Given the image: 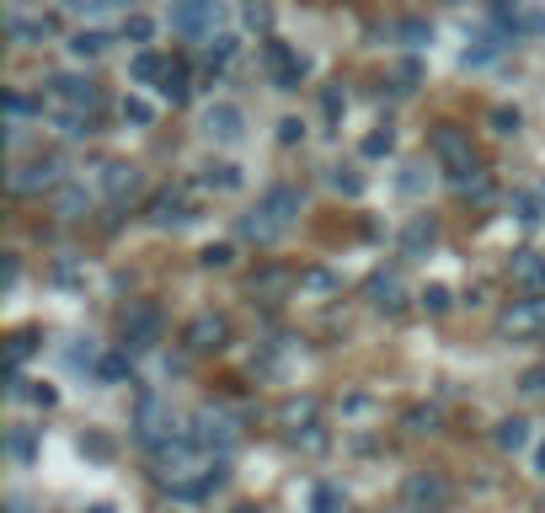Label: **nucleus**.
I'll use <instances>...</instances> for the list:
<instances>
[{"instance_id":"f257e3e1","label":"nucleus","mask_w":545,"mask_h":513,"mask_svg":"<svg viewBox=\"0 0 545 513\" xmlns=\"http://www.w3.org/2000/svg\"><path fill=\"white\" fill-rule=\"evenodd\" d=\"M433 161L449 171V188H460V182H471L481 171L476 145H471V134H465L460 123H439V129H433Z\"/></svg>"},{"instance_id":"f03ea898","label":"nucleus","mask_w":545,"mask_h":513,"mask_svg":"<svg viewBox=\"0 0 545 513\" xmlns=\"http://www.w3.org/2000/svg\"><path fill=\"white\" fill-rule=\"evenodd\" d=\"M134 439H139V449L161 455V449H171L177 439H188V433H177V417H171V407H166L161 396H139V412H134Z\"/></svg>"},{"instance_id":"7ed1b4c3","label":"nucleus","mask_w":545,"mask_h":513,"mask_svg":"<svg viewBox=\"0 0 545 513\" xmlns=\"http://www.w3.org/2000/svg\"><path fill=\"white\" fill-rule=\"evenodd\" d=\"M65 161L59 155H33V161H17L11 166V177H6V188L17 193V198H33V193H59L65 188Z\"/></svg>"},{"instance_id":"20e7f679","label":"nucleus","mask_w":545,"mask_h":513,"mask_svg":"<svg viewBox=\"0 0 545 513\" xmlns=\"http://www.w3.org/2000/svg\"><path fill=\"white\" fill-rule=\"evenodd\" d=\"M49 102L59 107V113H91V118H97L102 102H107V91L91 81V75H54V81H49Z\"/></svg>"},{"instance_id":"39448f33","label":"nucleus","mask_w":545,"mask_h":513,"mask_svg":"<svg viewBox=\"0 0 545 513\" xmlns=\"http://www.w3.org/2000/svg\"><path fill=\"white\" fill-rule=\"evenodd\" d=\"M161 337H166V316H161V305L139 300V305L123 310V348H129V353H150Z\"/></svg>"},{"instance_id":"423d86ee","label":"nucleus","mask_w":545,"mask_h":513,"mask_svg":"<svg viewBox=\"0 0 545 513\" xmlns=\"http://www.w3.org/2000/svg\"><path fill=\"white\" fill-rule=\"evenodd\" d=\"M198 220V204H193V188L188 182H177V188H161L150 198V225L155 230H182Z\"/></svg>"},{"instance_id":"0eeeda50","label":"nucleus","mask_w":545,"mask_h":513,"mask_svg":"<svg viewBox=\"0 0 545 513\" xmlns=\"http://www.w3.org/2000/svg\"><path fill=\"white\" fill-rule=\"evenodd\" d=\"M193 444L198 449H220V455H230V449L241 444V423L230 417L225 407H204L193 417Z\"/></svg>"},{"instance_id":"6e6552de","label":"nucleus","mask_w":545,"mask_h":513,"mask_svg":"<svg viewBox=\"0 0 545 513\" xmlns=\"http://www.w3.org/2000/svg\"><path fill=\"white\" fill-rule=\"evenodd\" d=\"M262 59H268V75H273V86H278V91H300V86H305L310 59H305V54H294L289 43L268 38V43H262Z\"/></svg>"},{"instance_id":"1a4fd4ad","label":"nucleus","mask_w":545,"mask_h":513,"mask_svg":"<svg viewBox=\"0 0 545 513\" xmlns=\"http://www.w3.org/2000/svg\"><path fill=\"white\" fill-rule=\"evenodd\" d=\"M182 348H188V353H220V348H230V316H220V310H198V316L188 321V332H182Z\"/></svg>"},{"instance_id":"9d476101","label":"nucleus","mask_w":545,"mask_h":513,"mask_svg":"<svg viewBox=\"0 0 545 513\" xmlns=\"http://www.w3.org/2000/svg\"><path fill=\"white\" fill-rule=\"evenodd\" d=\"M535 332H545V294L513 300L503 316H497V337H535Z\"/></svg>"},{"instance_id":"9b49d317","label":"nucleus","mask_w":545,"mask_h":513,"mask_svg":"<svg viewBox=\"0 0 545 513\" xmlns=\"http://www.w3.org/2000/svg\"><path fill=\"white\" fill-rule=\"evenodd\" d=\"M401 497H407V508L439 513V508H449V497H455V487H449L444 476H433V471H412V476H407V487H401Z\"/></svg>"},{"instance_id":"f8f14e48","label":"nucleus","mask_w":545,"mask_h":513,"mask_svg":"<svg viewBox=\"0 0 545 513\" xmlns=\"http://www.w3.org/2000/svg\"><path fill=\"white\" fill-rule=\"evenodd\" d=\"M257 209L268 214V220H273V230H278V236H284V230H289L294 220H300V209H305V193L294 188V182H273V188L262 193V204H257Z\"/></svg>"},{"instance_id":"ddd939ff","label":"nucleus","mask_w":545,"mask_h":513,"mask_svg":"<svg viewBox=\"0 0 545 513\" xmlns=\"http://www.w3.org/2000/svg\"><path fill=\"white\" fill-rule=\"evenodd\" d=\"M6 38L22 43V49H43V43L54 38V17H43V11H6Z\"/></svg>"},{"instance_id":"4468645a","label":"nucleus","mask_w":545,"mask_h":513,"mask_svg":"<svg viewBox=\"0 0 545 513\" xmlns=\"http://www.w3.org/2000/svg\"><path fill=\"white\" fill-rule=\"evenodd\" d=\"M204 134L214 139V145H241V134H246V113L236 102H209V113H204Z\"/></svg>"},{"instance_id":"2eb2a0df","label":"nucleus","mask_w":545,"mask_h":513,"mask_svg":"<svg viewBox=\"0 0 545 513\" xmlns=\"http://www.w3.org/2000/svg\"><path fill=\"white\" fill-rule=\"evenodd\" d=\"M294 289H300V278H294L289 268H262V273H252V284H246V294H252V300H262V305L289 300Z\"/></svg>"},{"instance_id":"dca6fc26","label":"nucleus","mask_w":545,"mask_h":513,"mask_svg":"<svg viewBox=\"0 0 545 513\" xmlns=\"http://www.w3.org/2000/svg\"><path fill=\"white\" fill-rule=\"evenodd\" d=\"M508 278H513L524 294H545V252H535V246L513 252V257H508Z\"/></svg>"},{"instance_id":"f3484780","label":"nucleus","mask_w":545,"mask_h":513,"mask_svg":"<svg viewBox=\"0 0 545 513\" xmlns=\"http://www.w3.org/2000/svg\"><path fill=\"white\" fill-rule=\"evenodd\" d=\"M97 188H102V198L123 204V198H134V193H139V166H134V161H107V166H102V177H97Z\"/></svg>"},{"instance_id":"a211bd4d","label":"nucleus","mask_w":545,"mask_h":513,"mask_svg":"<svg viewBox=\"0 0 545 513\" xmlns=\"http://www.w3.org/2000/svg\"><path fill=\"white\" fill-rule=\"evenodd\" d=\"M364 294H369V305H375V310H385V316H396V310H401V273H396V268L369 273Z\"/></svg>"},{"instance_id":"6ab92c4d","label":"nucleus","mask_w":545,"mask_h":513,"mask_svg":"<svg viewBox=\"0 0 545 513\" xmlns=\"http://www.w3.org/2000/svg\"><path fill=\"white\" fill-rule=\"evenodd\" d=\"M433 246H439V220H433V214H417V220L401 230V252H407V257H428Z\"/></svg>"},{"instance_id":"aec40b11","label":"nucleus","mask_w":545,"mask_h":513,"mask_svg":"<svg viewBox=\"0 0 545 513\" xmlns=\"http://www.w3.org/2000/svg\"><path fill=\"white\" fill-rule=\"evenodd\" d=\"M54 214H59V220H81V214H91V188H86V182H65V188H59L54 193Z\"/></svg>"},{"instance_id":"412c9836","label":"nucleus","mask_w":545,"mask_h":513,"mask_svg":"<svg viewBox=\"0 0 545 513\" xmlns=\"http://www.w3.org/2000/svg\"><path fill=\"white\" fill-rule=\"evenodd\" d=\"M492 444L503 449V455H524L529 449V423L524 417H503V423L492 428Z\"/></svg>"},{"instance_id":"4be33fe9","label":"nucleus","mask_w":545,"mask_h":513,"mask_svg":"<svg viewBox=\"0 0 545 513\" xmlns=\"http://www.w3.org/2000/svg\"><path fill=\"white\" fill-rule=\"evenodd\" d=\"M97 380H102V385H123V380H134V353H129V348H107V353H102V364H97Z\"/></svg>"},{"instance_id":"5701e85b","label":"nucleus","mask_w":545,"mask_h":513,"mask_svg":"<svg viewBox=\"0 0 545 513\" xmlns=\"http://www.w3.org/2000/svg\"><path fill=\"white\" fill-rule=\"evenodd\" d=\"M236 236L241 241H252V246H273L278 241V230H273V220L262 209H246L241 220H236Z\"/></svg>"},{"instance_id":"b1692460","label":"nucleus","mask_w":545,"mask_h":513,"mask_svg":"<svg viewBox=\"0 0 545 513\" xmlns=\"http://www.w3.org/2000/svg\"><path fill=\"white\" fill-rule=\"evenodd\" d=\"M134 0H65V11H75V17H134Z\"/></svg>"},{"instance_id":"393cba45","label":"nucleus","mask_w":545,"mask_h":513,"mask_svg":"<svg viewBox=\"0 0 545 513\" xmlns=\"http://www.w3.org/2000/svg\"><path fill=\"white\" fill-rule=\"evenodd\" d=\"M316 412H321V407H316V396H289L284 407H278V423L294 433V428H310V423H316Z\"/></svg>"},{"instance_id":"a878e982","label":"nucleus","mask_w":545,"mask_h":513,"mask_svg":"<svg viewBox=\"0 0 545 513\" xmlns=\"http://www.w3.org/2000/svg\"><path fill=\"white\" fill-rule=\"evenodd\" d=\"M236 49H241V43H236V33H209V38H204V49H198V54H204V65H209V70H225L230 59H236Z\"/></svg>"},{"instance_id":"bb28decb","label":"nucleus","mask_w":545,"mask_h":513,"mask_svg":"<svg viewBox=\"0 0 545 513\" xmlns=\"http://www.w3.org/2000/svg\"><path fill=\"white\" fill-rule=\"evenodd\" d=\"M166 70H171V65H166L161 54H150V49L129 59V75H134L139 86H161V81H166Z\"/></svg>"},{"instance_id":"cd10ccee","label":"nucleus","mask_w":545,"mask_h":513,"mask_svg":"<svg viewBox=\"0 0 545 513\" xmlns=\"http://www.w3.org/2000/svg\"><path fill=\"white\" fill-rule=\"evenodd\" d=\"M107 49H113V38L97 33V27H81V33L70 38V54H75V59H102Z\"/></svg>"},{"instance_id":"c85d7f7f","label":"nucleus","mask_w":545,"mask_h":513,"mask_svg":"<svg viewBox=\"0 0 545 513\" xmlns=\"http://www.w3.org/2000/svg\"><path fill=\"white\" fill-rule=\"evenodd\" d=\"M198 182H204V188H220V193H236V188H241V166H230V161H209Z\"/></svg>"},{"instance_id":"c756f323","label":"nucleus","mask_w":545,"mask_h":513,"mask_svg":"<svg viewBox=\"0 0 545 513\" xmlns=\"http://www.w3.org/2000/svg\"><path fill=\"white\" fill-rule=\"evenodd\" d=\"M155 91H161V97H166L171 107H182V102L193 97V81H188V70H182V65H171V70H166V81L155 86Z\"/></svg>"},{"instance_id":"7c9ffc66","label":"nucleus","mask_w":545,"mask_h":513,"mask_svg":"<svg viewBox=\"0 0 545 513\" xmlns=\"http://www.w3.org/2000/svg\"><path fill=\"white\" fill-rule=\"evenodd\" d=\"M337 289H342V278L326 273V268H305L300 273V294H316V300H326V294H337Z\"/></svg>"},{"instance_id":"2f4dec72","label":"nucleus","mask_w":545,"mask_h":513,"mask_svg":"<svg viewBox=\"0 0 545 513\" xmlns=\"http://www.w3.org/2000/svg\"><path fill=\"white\" fill-rule=\"evenodd\" d=\"M396 38L407 43V49H428V43H433V27H428L423 17H401V22H396Z\"/></svg>"},{"instance_id":"473e14b6","label":"nucleus","mask_w":545,"mask_h":513,"mask_svg":"<svg viewBox=\"0 0 545 513\" xmlns=\"http://www.w3.org/2000/svg\"><path fill=\"white\" fill-rule=\"evenodd\" d=\"M508 209H513V220L529 225V230L545 220V214H540V193H513V198H508Z\"/></svg>"},{"instance_id":"72a5a7b5","label":"nucleus","mask_w":545,"mask_h":513,"mask_svg":"<svg viewBox=\"0 0 545 513\" xmlns=\"http://www.w3.org/2000/svg\"><path fill=\"white\" fill-rule=\"evenodd\" d=\"M6 113H11V123H27L33 113H43V91L38 97H27V91H6Z\"/></svg>"},{"instance_id":"f704fd0d","label":"nucleus","mask_w":545,"mask_h":513,"mask_svg":"<svg viewBox=\"0 0 545 513\" xmlns=\"http://www.w3.org/2000/svg\"><path fill=\"white\" fill-rule=\"evenodd\" d=\"M396 188L407 193V198L428 193V166H423V161H407V166H401V177H396Z\"/></svg>"},{"instance_id":"c9c22d12","label":"nucleus","mask_w":545,"mask_h":513,"mask_svg":"<svg viewBox=\"0 0 545 513\" xmlns=\"http://www.w3.org/2000/svg\"><path fill=\"white\" fill-rule=\"evenodd\" d=\"M59 134L65 139H91L97 134V118L91 113H59Z\"/></svg>"},{"instance_id":"e433bc0d","label":"nucleus","mask_w":545,"mask_h":513,"mask_svg":"<svg viewBox=\"0 0 545 513\" xmlns=\"http://www.w3.org/2000/svg\"><path fill=\"white\" fill-rule=\"evenodd\" d=\"M241 17H246V27H252V33H262V38L273 33V6H268V0H246Z\"/></svg>"},{"instance_id":"4c0bfd02","label":"nucleus","mask_w":545,"mask_h":513,"mask_svg":"<svg viewBox=\"0 0 545 513\" xmlns=\"http://www.w3.org/2000/svg\"><path fill=\"white\" fill-rule=\"evenodd\" d=\"M310 513H342V487H332V481H321V487L310 492Z\"/></svg>"},{"instance_id":"58836bf2","label":"nucleus","mask_w":545,"mask_h":513,"mask_svg":"<svg viewBox=\"0 0 545 513\" xmlns=\"http://www.w3.org/2000/svg\"><path fill=\"white\" fill-rule=\"evenodd\" d=\"M33 348H38V337L33 332H17V337H11V348H6V369H22L27 359H33Z\"/></svg>"},{"instance_id":"ea45409f","label":"nucleus","mask_w":545,"mask_h":513,"mask_svg":"<svg viewBox=\"0 0 545 513\" xmlns=\"http://www.w3.org/2000/svg\"><path fill=\"white\" fill-rule=\"evenodd\" d=\"M326 182H332V193H342V198H358V193H364V177H358L353 166H337Z\"/></svg>"},{"instance_id":"a19ab883","label":"nucleus","mask_w":545,"mask_h":513,"mask_svg":"<svg viewBox=\"0 0 545 513\" xmlns=\"http://www.w3.org/2000/svg\"><path fill=\"white\" fill-rule=\"evenodd\" d=\"M369 155V161H380V155H391L396 150V129H375V134H364V145H358Z\"/></svg>"},{"instance_id":"79ce46f5","label":"nucleus","mask_w":545,"mask_h":513,"mask_svg":"<svg viewBox=\"0 0 545 513\" xmlns=\"http://www.w3.org/2000/svg\"><path fill=\"white\" fill-rule=\"evenodd\" d=\"M439 423H444L439 407H412L407 412V433H439Z\"/></svg>"},{"instance_id":"37998d69","label":"nucleus","mask_w":545,"mask_h":513,"mask_svg":"<svg viewBox=\"0 0 545 513\" xmlns=\"http://www.w3.org/2000/svg\"><path fill=\"white\" fill-rule=\"evenodd\" d=\"M321 113H326V123H342V113H348V91H342V86H326V91H321Z\"/></svg>"},{"instance_id":"c03bdc74","label":"nucleus","mask_w":545,"mask_h":513,"mask_svg":"<svg viewBox=\"0 0 545 513\" xmlns=\"http://www.w3.org/2000/svg\"><path fill=\"white\" fill-rule=\"evenodd\" d=\"M524 129V113H519V107H492V134H519Z\"/></svg>"},{"instance_id":"a18cd8bd","label":"nucleus","mask_w":545,"mask_h":513,"mask_svg":"<svg viewBox=\"0 0 545 513\" xmlns=\"http://www.w3.org/2000/svg\"><path fill=\"white\" fill-rule=\"evenodd\" d=\"M6 449H11V460H33L38 455V439H33V428H17V433H11V439H6Z\"/></svg>"},{"instance_id":"49530a36","label":"nucleus","mask_w":545,"mask_h":513,"mask_svg":"<svg viewBox=\"0 0 545 513\" xmlns=\"http://www.w3.org/2000/svg\"><path fill=\"white\" fill-rule=\"evenodd\" d=\"M417 300H423V310H428V316H444V310L455 305V294H449L444 284H428L423 294H417Z\"/></svg>"},{"instance_id":"de8ad7c7","label":"nucleus","mask_w":545,"mask_h":513,"mask_svg":"<svg viewBox=\"0 0 545 513\" xmlns=\"http://www.w3.org/2000/svg\"><path fill=\"white\" fill-rule=\"evenodd\" d=\"M123 123H139V129H150V123H155V107H150L145 97H129V102H123Z\"/></svg>"},{"instance_id":"09e8293b","label":"nucleus","mask_w":545,"mask_h":513,"mask_svg":"<svg viewBox=\"0 0 545 513\" xmlns=\"http://www.w3.org/2000/svg\"><path fill=\"white\" fill-rule=\"evenodd\" d=\"M123 38H129V43H150L155 38V22L134 11V17H123Z\"/></svg>"},{"instance_id":"8fccbe9b","label":"nucleus","mask_w":545,"mask_h":513,"mask_svg":"<svg viewBox=\"0 0 545 513\" xmlns=\"http://www.w3.org/2000/svg\"><path fill=\"white\" fill-rule=\"evenodd\" d=\"M198 262H204V268H230V246L214 241V246H204V252H198Z\"/></svg>"},{"instance_id":"3c124183","label":"nucleus","mask_w":545,"mask_h":513,"mask_svg":"<svg viewBox=\"0 0 545 513\" xmlns=\"http://www.w3.org/2000/svg\"><path fill=\"white\" fill-rule=\"evenodd\" d=\"M300 139H305V123H300V118H284V123H278V145H300Z\"/></svg>"},{"instance_id":"603ef678","label":"nucleus","mask_w":545,"mask_h":513,"mask_svg":"<svg viewBox=\"0 0 545 513\" xmlns=\"http://www.w3.org/2000/svg\"><path fill=\"white\" fill-rule=\"evenodd\" d=\"M524 396H545V364H535L524 375Z\"/></svg>"},{"instance_id":"864d4df0","label":"nucleus","mask_w":545,"mask_h":513,"mask_svg":"<svg viewBox=\"0 0 545 513\" xmlns=\"http://www.w3.org/2000/svg\"><path fill=\"white\" fill-rule=\"evenodd\" d=\"M27 396H33L38 407H54V401H59V391H54V385H33V391H27Z\"/></svg>"},{"instance_id":"5fc2aeb1","label":"nucleus","mask_w":545,"mask_h":513,"mask_svg":"<svg viewBox=\"0 0 545 513\" xmlns=\"http://www.w3.org/2000/svg\"><path fill=\"white\" fill-rule=\"evenodd\" d=\"M86 449H91V455H113V444H107V439H97V433H91V439H81Z\"/></svg>"},{"instance_id":"6e6d98bb","label":"nucleus","mask_w":545,"mask_h":513,"mask_svg":"<svg viewBox=\"0 0 545 513\" xmlns=\"http://www.w3.org/2000/svg\"><path fill=\"white\" fill-rule=\"evenodd\" d=\"M17 273H22V262L6 252V289H17Z\"/></svg>"},{"instance_id":"4d7b16f0","label":"nucleus","mask_w":545,"mask_h":513,"mask_svg":"<svg viewBox=\"0 0 545 513\" xmlns=\"http://www.w3.org/2000/svg\"><path fill=\"white\" fill-rule=\"evenodd\" d=\"M6 513H33V508H27V497H6Z\"/></svg>"},{"instance_id":"13d9d810","label":"nucleus","mask_w":545,"mask_h":513,"mask_svg":"<svg viewBox=\"0 0 545 513\" xmlns=\"http://www.w3.org/2000/svg\"><path fill=\"white\" fill-rule=\"evenodd\" d=\"M86 513H113V508H107V503H91V508H86Z\"/></svg>"},{"instance_id":"bf43d9fd","label":"nucleus","mask_w":545,"mask_h":513,"mask_svg":"<svg viewBox=\"0 0 545 513\" xmlns=\"http://www.w3.org/2000/svg\"><path fill=\"white\" fill-rule=\"evenodd\" d=\"M171 6H198V0H171Z\"/></svg>"},{"instance_id":"052dcab7","label":"nucleus","mask_w":545,"mask_h":513,"mask_svg":"<svg viewBox=\"0 0 545 513\" xmlns=\"http://www.w3.org/2000/svg\"><path fill=\"white\" fill-rule=\"evenodd\" d=\"M540 204H545V182H540Z\"/></svg>"},{"instance_id":"680f3d73","label":"nucleus","mask_w":545,"mask_h":513,"mask_svg":"<svg viewBox=\"0 0 545 513\" xmlns=\"http://www.w3.org/2000/svg\"><path fill=\"white\" fill-rule=\"evenodd\" d=\"M241 513H257V508H241Z\"/></svg>"},{"instance_id":"e2e57ef3","label":"nucleus","mask_w":545,"mask_h":513,"mask_svg":"<svg viewBox=\"0 0 545 513\" xmlns=\"http://www.w3.org/2000/svg\"><path fill=\"white\" fill-rule=\"evenodd\" d=\"M540 513H545V497H540Z\"/></svg>"},{"instance_id":"0e129e2a","label":"nucleus","mask_w":545,"mask_h":513,"mask_svg":"<svg viewBox=\"0 0 545 513\" xmlns=\"http://www.w3.org/2000/svg\"><path fill=\"white\" fill-rule=\"evenodd\" d=\"M11 11H17V0H11Z\"/></svg>"}]
</instances>
